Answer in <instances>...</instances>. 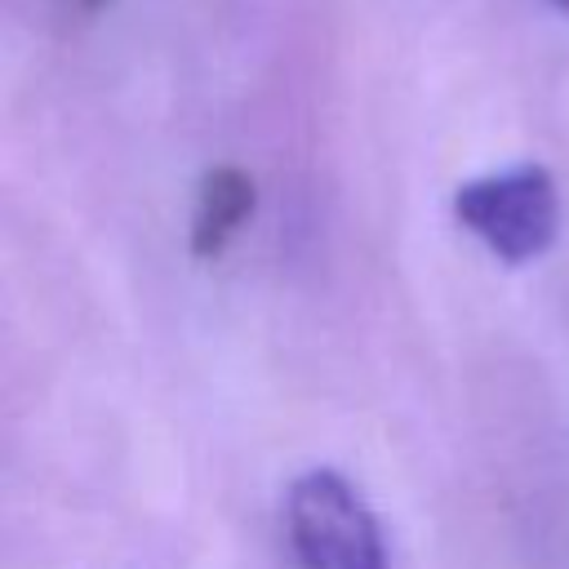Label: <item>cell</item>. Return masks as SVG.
Wrapping results in <instances>:
<instances>
[{
    "label": "cell",
    "mask_w": 569,
    "mask_h": 569,
    "mask_svg": "<svg viewBox=\"0 0 569 569\" xmlns=\"http://www.w3.org/2000/svg\"><path fill=\"white\" fill-rule=\"evenodd\" d=\"M258 204V187L244 169L236 164H218L200 178V191H196V213H191V253L200 262L209 258H222V249L231 244V236L249 222Z\"/></svg>",
    "instance_id": "3957f363"
},
{
    "label": "cell",
    "mask_w": 569,
    "mask_h": 569,
    "mask_svg": "<svg viewBox=\"0 0 569 569\" xmlns=\"http://www.w3.org/2000/svg\"><path fill=\"white\" fill-rule=\"evenodd\" d=\"M453 213L502 262H533L560 227V196L542 164H516L458 187Z\"/></svg>",
    "instance_id": "7a4b0ae2"
},
{
    "label": "cell",
    "mask_w": 569,
    "mask_h": 569,
    "mask_svg": "<svg viewBox=\"0 0 569 569\" xmlns=\"http://www.w3.org/2000/svg\"><path fill=\"white\" fill-rule=\"evenodd\" d=\"M556 4H560V9H565V13H569V0H556Z\"/></svg>",
    "instance_id": "5b68a950"
},
{
    "label": "cell",
    "mask_w": 569,
    "mask_h": 569,
    "mask_svg": "<svg viewBox=\"0 0 569 569\" xmlns=\"http://www.w3.org/2000/svg\"><path fill=\"white\" fill-rule=\"evenodd\" d=\"M80 4H84V9H98V4H102V0H80Z\"/></svg>",
    "instance_id": "277c9868"
},
{
    "label": "cell",
    "mask_w": 569,
    "mask_h": 569,
    "mask_svg": "<svg viewBox=\"0 0 569 569\" xmlns=\"http://www.w3.org/2000/svg\"><path fill=\"white\" fill-rule=\"evenodd\" d=\"M289 542L302 569H387L373 511L329 467L289 485Z\"/></svg>",
    "instance_id": "6da1fadb"
}]
</instances>
